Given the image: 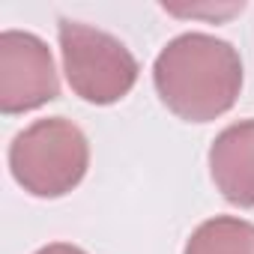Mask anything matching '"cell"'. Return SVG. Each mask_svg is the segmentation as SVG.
I'll list each match as a JSON object with an SVG mask.
<instances>
[{
  "mask_svg": "<svg viewBox=\"0 0 254 254\" xmlns=\"http://www.w3.org/2000/svg\"><path fill=\"white\" fill-rule=\"evenodd\" d=\"M153 84L165 108L180 120L212 123L239 99L242 60L230 42L212 33H183L159 51Z\"/></svg>",
  "mask_w": 254,
  "mask_h": 254,
  "instance_id": "cell-1",
  "label": "cell"
},
{
  "mask_svg": "<svg viewBox=\"0 0 254 254\" xmlns=\"http://www.w3.org/2000/svg\"><path fill=\"white\" fill-rule=\"evenodd\" d=\"M87 135L66 117L30 123L9 144L12 180L33 197H63L87 177Z\"/></svg>",
  "mask_w": 254,
  "mask_h": 254,
  "instance_id": "cell-2",
  "label": "cell"
},
{
  "mask_svg": "<svg viewBox=\"0 0 254 254\" xmlns=\"http://www.w3.org/2000/svg\"><path fill=\"white\" fill-rule=\"evenodd\" d=\"M60 96L51 48L30 30L0 33V111L6 117L36 111Z\"/></svg>",
  "mask_w": 254,
  "mask_h": 254,
  "instance_id": "cell-4",
  "label": "cell"
},
{
  "mask_svg": "<svg viewBox=\"0 0 254 254\" xmlns=\"http://www.w3.org/2000/svg\"><path fill=\"white\" fill-rule=\"evenodd\" d=\"M57 39L63 72L75 96L90 105H114L132 93L141 66L117 36L93 24L60 18Z\"/></svg>",
  "mask_w": 254,
  "mask_h": 254,
  "instance_id": "cell-3",
  "label": "cell"
},
{
  "mask_svg": "<svg viewBox=\"0 0 254 254\" xmlns=\"http://www.w3.org/2000/svg\"><path fill=\"white\" fill-rule=\"evenodd\" d=\"M183 254H254V224L239 215H215L194 227Z\"/></svg>",
  "mask_w": 254,
  "mask_h": 254,
  "instance_id": "cell-6",
  "label": "cell"
},
{
  "mask_svg": "<svg viewBox=\"0 0 254 254\" xmlns=\"http://www.w3.org/2000/svg\"><path fill=\"white\" fill-rule=\"evenodd\" d=\"M36 254H87V251L78 248V245H72V242H51V245L39 248Z\"/></svg>",
  "mask_w": 254,
  "mask_h": 254,
  "instance_id": "cell-7",
  "label": "cell"
},
{
  "mask_svg": "<svg viewBox=\"0 0 254 254\" xmlns=\"http://www.w3.org/2000/svg\"><path fill=\"white\" fill-rule=\"evenodd\" d=\"M209 177L233 206H254V120L221 129L209 147Z\"/></svg>",
  "mask_w": 254,
  "mask_h": 254,
  "instance_id": "cell-5",
  "label": "cell"
}]
</instances>
